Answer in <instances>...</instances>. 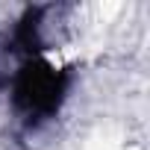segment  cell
<instances>
[{
    "mask_svg": "<svg viewBox=\"0 0 150 150\" xmlns=\"http://www.w3.org/2000/svg\"><path fill=\"white\" fill-rule=\"evenodd\" d=\"M68 91V77L44 59H30L12 86V100L21 115L30 121L50 118Z\"/></svg>",
    "mask_w": 150,
    "mask_h": 150,
    "instance_id": "6da1fadb",
    "label": "cell"
}]
</instances>
